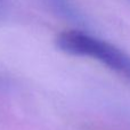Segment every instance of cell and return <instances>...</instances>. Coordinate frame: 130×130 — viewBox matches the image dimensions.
Instances as JSON below:
<instances>
[{
	"label": "cell",
	"mask_w": 130,
	"mask_h": 130,
	"mask_svg": "<svg viewBox=\"0 0 130 130\" xmlns=\"http://www.w3.org/2000/svg\"><path fill=\"white\" fill-rule=\"evenodd\" d=\"M56 46L66 54L96 59L130 80V56L105 40L80 30H69L58 34Z\"/></svg>",
	"instance_id": "6da1fadb"
},
{
	"label": "cell",
	"mask_w": 130,
	"mask_h": 130,
	"mask_svg": "<svg viewBox=\"0 0 130 130\" xmlns=\"http://www.w3.org/2000/svg\"><path fill=\"white\" fill-rule=\"evenodd\" d=\"M5 11V2L4 0H0V15H2Z\"/></svg>",
	"instance_id": "3957f363"
},
{
	"label": "cell",
	"mask_w": 130,
	"mask_h": 130,
	"mask_svg": "<svg viewBox=\"0 0 130 130\" xmlns=\"http://www.w3.org/2000/svg\"><path fill=\"white\" fill-rule=\"evenodd\" d=\"M45 4L52 9L53 13L65 20L78 22L81 18L79 10L71 0H45Z\"/></svg>",
	"instance_id": "7a4b0ae2"
}]
</instances>
